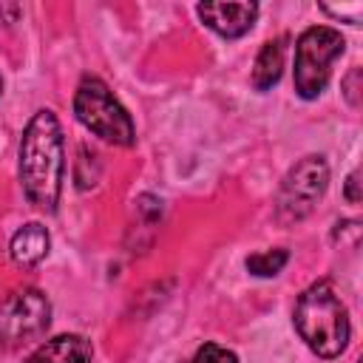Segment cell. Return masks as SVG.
Returning <instances> with one entry per match:
<instances>
[{
	"label": "cell",
	"mask_w": 363,
	"mask_h": 363,
	"mask_svg": "<svg viewBox=\"0 0 363 363\" xmlns=\"http://www.w3.org/2000/svg\"><path fill=\"white\" fill-rule=\"evenodd\" d=\"M65 176V142L54 111H37L20 139V182L28 201L40 210H57Z\"/></svg>",
	"instance_id": "6da1fadb"
},
{
	"label": "cell",
	"mask_w": 363,
	"mask_h": 363,
	"mask_svg": "<svg viewBox=\"0 0 363 363\" xmlns=\"http://www.w3.org/2000/svg\"><path fill=\"white\" fill-rule=\"evenodd\" d=\"M295 329L318 357H337L349 343V315L332 284H312L295 303Z\"/></svg>",
	"instance_id": "7a4b0ae2"
},
{
	"label": "cell",
	"mask_w": 363,
	"mask_h": 363,
	"mask_svg": "<svg viewBox=\"0 0 363 363\" xmlns=\"http://www.w3.org/2000/svg\"><path fill=\"white\" fill-rule=\"evenodd\" d=\"M74 113L91 133H96L111 145L130 147L136 142V128L130 113L119 105L111 88L96 77H85L79 82L74 94Z\"/></svg>",
	"instance_id": "3957f363"
},
{
	"label": "cell",
	"mask_w": 363,
	"mask_h": 363,
	"mask_svg": "<svg viewBox=\"0 0 363 363\" xmlns=\"http://www.w3.org/2000/svg\"><path fill=\"white\" fill-rule=\"evenodd\" d=\"M346 40L329 26L306 28L295 43V91L303 99H318L329 82L332 62L343 54Z\"/></svg>",
	"instance_id": "277c9868"
},
{
	"label": "cell",
	"mask_w": 363,
	"mask_h": 363,
	"mask_svg": "<svg viewBox=\"0 0 363 363\" xmlns=\"http://www.w3.org/2000/svg\"><path fill=\"white\" fill-rule=\"evenodd\" d=\"M51 323V303L40 289H20L0 306V354L37 340Z\"/></svg>",
	"instance_id": "5b68a950"
},
{
	"label": "cell",
	"mask_w": 363,
	"mask_h": 363,
	"mask_svg": "<svg viewBox=\"0 0 363 363\" xmlns=\"http://www.w3.org/2000/svg\"><path fill=\"white\" fill-rule=\"evenodd\" d=\"M329 184V164L323 156H303L281 182L278 190V216L284 221H298L312 213L318 199L326 193Z\"/></svg>",
	"instance_id": "8992f818"
},
{
	"label": "cell",
	"mask_w": 363,
	"mask_h": 363,
	"mask_svg": "<svg viewBox=\"0 0 363 363\" xmlns=\"http://www.w3.org/2000/svg\"><path fill=\"white\" fill-rule=\"evenodd\" d=\"M196 11L207 28H213L218 37H227V40L247 34L258 17L255 3H199Z\"/></svg>",
	"instance_id": "52a82bcc"
},
{
	"label": "cell",
	"mask_w": 363,
	"mask_h": 363,
	"mask_svg": "<svg viewBox=\"0 0 363 363\" xmlns=\"http://www.w3.org/2000/svg\"><path fill=\"white\" fill-rule=\"evenodd\" d=\"M94 354L91 340L82 335H57L34 349L26 363H88Z\"/></svg>",
	"instance_id": "ba28073f"
},
{
	"label": "cell",
	"mask_w": 363,
	"mask_h": 363,
	"mask_svg": "<svg viewBox=\"0 0 363 363\" xmlns=\"http://www.w3.org/2000/svg\"><path fill=\"white\" fill-rule=\"evenodd\" d=\"M48 244H51L48 230L43 224L31 221V224H26V227H20L14 233L9 252H11V261L17 267H37L48 255Z\"/></svg>",
	"instance_id": "9c48e42d"
},
{
	"label": "cell",
	"mask_w": 363,
	"mask_h": 363,
	"mask_svg": "<svg viewBox=\"0 0 363 363\" xmlns=\"http://www.w3.org/2000/svg\"><path fill=\"white\" fill-rule=\"evenodd\" d=\"M284 54H286V37H275L261 45L252 68V88L255 91H269L284 71Z\"/></svg>",
	"instance_id": "30bf717a"
},
{
	"label": "cell",
	"mask_w": 363,
	"mask_h": 363,
	"mask_svg": "<svg viewBox=\"0 0 363 363\" xmlns=\"http://www.w3.org/2000/svg\"><path fill=\"white\" fill-rule=\"evenodd\" d=\"M289 261V252L284 247H275V250H264V252H255L247 258V269L258 278H269V275H278L284 269V264Z\"/></svg>",
	"instance_id": "8fae6325"
},
{
	"label": "cell",
	"mask_w": 363,
	"mask_h": 363,
	"mask_svg": "<svg viewBox=\"0 0 363 363\" xmlns=\"http://www.w3.org/2000/svg\"><path fill=\"white\" fill-rule=\"evenodd\" d=\"M187 363H238V357L218 343H204V346H199V352Z\"/></svg>",
	"instance_id": "7c38bea8"
},
{
	"label": "cell",
	"mask_w": 363,
	"mask_h": 363,
	"mask_svg": "<svg viewBox=\"0 0 363 363\" xmlns=\"http://www.w3.org/2000/svg\"><path fill=\"white\" fill-rule=\"evenodd\" d=\"M343 196H346V201H349V204H357V201H360V173H357V170H352V173H349Z\"/></svg>",
	"instance_id": "4fadbf2b"
},
{
	"label": "cell",
	"mask_w": 363,
	"mask_h": 363,
	"mask_svg": "<svg viewBox=\"0 0 363 363\" xmlns=\"http://www.w3.org/2000/svg\"><path fill=\"white\" fill-rule=\"evenodd\" d=\"M0 91H3V79H0Z\"/></svg>",
	"instance_id": "5bb4252c"
}]
</instances>
